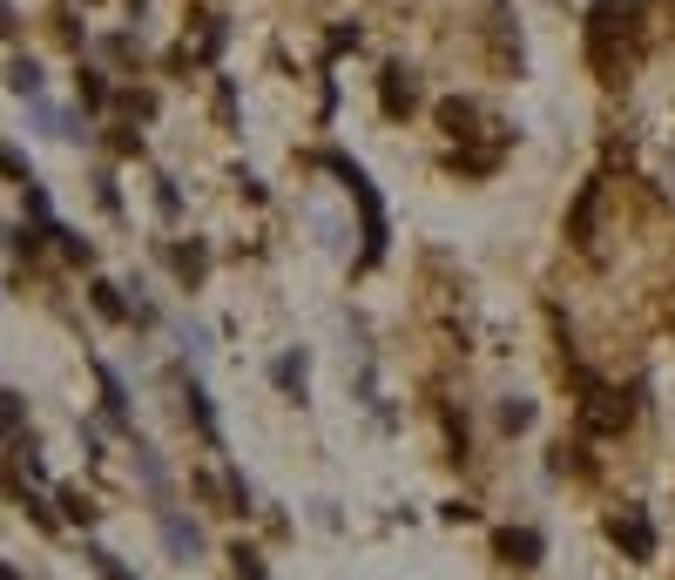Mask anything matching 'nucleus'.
I'll list each match as a JSON object with an SVG mask.
<instances>
[{
	"instance_id": "obj_5",
	"label": "nucleus",
	"mask_w": 675,
	"mask_h": 580,
	"mask_svg": "<svg viewBox=\"0 0 675 580\" xmlns=\"http://www.w3.org/2000/svg\"><path fill=\"white\" fill-rule=\"evenodd\" d=\"M440 122H446V135H453V142H466V135H473V122H480V109H473V102H440Z\"/></svg>"
},
{
	"instance_id": "obj_14",
	"label": "nucleus",
	"mask_w": 675,
	"mask_h": 580,
	"mask_svg": "<svg viewBox=\"0 0 675 580\" xmlns=\"http://www.w3.org/2000/svg\"><path fill=\"white\" fill-rule=\"evenodd\" d=\"M0 34H14V14H8V0H0Z\"/></svg>"
},
{
	"instance_id": "obj_4",
	"label": "nucleus",
	"mask_w": 675,
	"mask_h": 580,
	"mask_svg": "<svg viewBox=\"0 0 675 580\" xmlns=\"http://www.w3.org/2000/svg\"><path fill=\"white\" fill-rule=\"evenodd\" d=\"M500 553L514 560V567H534L541 560V533H527V527L521 533H500Z\"/></svg>"
},
{
	"instance_id": "obj_6",
	"label": "nucleus",
	"mask_w": 675,
	"mask_h": 580,
	"mask_svg": "<svg viewBox=\"0 0 675 580\" xmlns=\"http://www.w3.org/2000/svg\"><path fill=\"white\" fill-rule=\"evenodd\" d=\"M608 533H615V540H622V547H628V553H635V560H648V547H655V540H648V527H642V520H635V513H628V520H622V513H615V527H608Z\"/></svg>"
},
{
	"instance_id": "obj_8",
	"label": "nucleus",
	"mask_w": 675,
	"mask_h": 580,
	"mask_svg": "<svg viewBox=\"0 0 675 580\" xmlns=\"http://www.w3.org/2000/svg\"><path fill=\"white\" fill-rule=\"evenodd\" d=\"M8 89H14V95H41V68H34V61H14V68H8Z\"/></svg>"
},
{
	"instance_id": "obj_7",
	"label": "nucleus",
	"mask_w": 675,
	"mask_h": 580,
	"mask_svg": "<svg viewBox=\"0 0 675 580\" xmlns=\"http://www.w3.org/2000/svg\"><path fill=\"white\" fill-rule=\"evenodd\" d=\"M385 109H392V115L412 109V74H405V68H385Z\"/></svg>"
},
{
	"instance_id": "obj_13",
	"label": "nucleus",
	"mask_w": 675,
	"mask_h": 580,
	"mask_svg": "<svg viewBox=\"0 0 675 580\" xmlns=\"http://www.w3.org/2000/svg\"><path fill=\"white\" fill-rule=\"evenodd\" d=\"M0 170H8V176H28V162H21L14 149H0Z\"/></svg>"
},
{
	"instance_id": "obj_2",
	"label": "nucleus",
	"mask_w": 675,
	"mask_h": 580,
	"mask_svg": "<svg viewBox=\"0 0 675 580\" xmlns=\"http://www.w3.org/2000/svg\"><path fill=\"white\" fill-rule=\"evenodd\" d=\"M331 170L345 176V190H352V196H359V210H365V257H379V251H385V210H379V196H372L365 170H359V162H345V155H331Z\"/></svg>"
},
{
	"instance_id": "obj_15",
	"label": "nucleus",
	"mask_w": 675,
	"mask_h": 580,
	"mask_svg": "<svg viewBox=\"0 0 675 580\" xmlns=\"http://www.w3.org/2000/svg\"><path fill=\"white\" fill-rule=\"evenodd\" d=\"M0 580H21V573H14V567H8V560H0Z\"/></svg>"
},
{
	"instance_id": "obj_1",
	"label": "nucleus",
	"mask_w": 675,
	"mask_h": 580,
	"mask_svg": "<svg viewBox=\"0 0 675 580\" xmlns=\"http://www.w3.org/2000/svg\"><path fill=\"white\" fill-rule=\"evenodd\" d=\"M587 48H595V68L608 81H622L642 54V0H602L587 14Z\"/></svg>"
},
{
	"instance_id": "obj_11",
	"label": "nucleus",
	"mask_w": 675,
	"mask_h": 580,
	"mask_svg": "<svg viewBox=\"0 0 675 580\" xmlns=\"http://www.w3.org/2000/svg\"><path fill=\"white\" fill-rule=\"evenodd\" d=\"M278 385H304V358H278Z\"/></svg>"
},
{
	"instance_id": "obj_3",
	"label": "nucleus",
	"mask_w": 675,
	"mask_h": 580,
	"mask_svg": "<svg viewBox=\"0 0 675 580\" xmlns=\"http://www.w3.org/2000/svg\"><path fill=\"white\" fill-rule=\"evenodd\" d=\"M587 426H628V398H615V391H595V405H587Z\"/></svg>"
},
{
	"instance_id": "obj_9",
	"label": "nucleus",
	"mask_w": 675,
	"mask_h": 580,
	"mask_svg": "<svg viewBox=\"0 0 675 580\" xmlns=\"http://www.w3.org/2000/svg\"><path fill=\"white\" fill-rule=\"evenodd\" d=\"M500 426H506V433H521V426H534V405H521V398H514V405H500Z\"/></svg>"
},
{
	"instance_id": "obj_10",
	"label": "nucleus",
	"mask_w": 675,
	"mask_h": 580,
	"mask_svg": "<svg viewBox=\"0 0 675 580\" xmlns=\"http://www.w3.org/2000/svg\"><path fill=\"white\" fill-rule=\"evenodd\" d=\"M95 304H102V317H129L122 297H115V284H95Z\"/></svg>"
},
{
	"instance_id": "obj_12",
	"label": "nucleus",
	"mask_w": 675,
	"mask_h": 580,
	"mask_svg": "<svg viewBox=\"0 0 675 580\" xmlns=\"http://www.w3.org/2000/svg\"><path fill=\"white\" fill-rule=\"evenodd\" d=\"M95 573H102V580H129V573H122V560H115V553H95Z\"/></svg>"
}]
</instances>
